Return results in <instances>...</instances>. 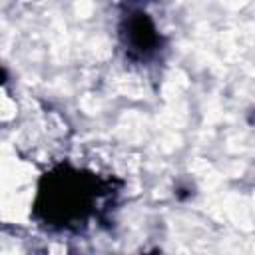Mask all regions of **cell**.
Listing matches in <instances>:
<instances>
[{"label":"cell","mask_w":255,"mask_h":255,"mask_svg":"<svg viewBox=\"0 0 255 255\" xmlns=\"http://www.w3.org/2000/svg\"><path fill=\"white\" fill-rule=\"evenodd\" d=\"M96 195V177L62 165L40 181L36 215L50 225L68 227L90 215Z\"/></svg>","instance_id":"obj_1"},{"label":"cell","mask_w":255,"mask_h":255,"mask_svg":"<svg viewBox=\"0 0 255 255\" xmlns=\"http://www.w3.org/2000/svg\"><path fill=\"white\" fill-rule=\"evenodd\" d=\"M122 36H124L126 46L137 56L151 54L161 42L153 20L145 12L129 14L122 24Z\"/></svg>","instance_id":"obj_2"},{"label":"cell","mask_w":255,"mask_h":255,"mask_svg":"<svg viewBox=\"0 0 255 255\" xmlns=\"http://www.w3.org/2000/svg\"><path fill=\"white\" fill-rule=\"evenodd\" d=\"M175 195H177L179 199H187V197H191V191H189L187 187H177V191H175Z\"/></svg>","instance_id":"obj_3"},{"label":"cell","mask_w":255,"mask_h":255,"mask_svg":"<svg viewBox=\"0 0 255 255\" xmlns=\"http://www.w3.org/2000/svg\"><path fill=\"white\" fill-rule=\"evenodd\" d=\"M6 80H8L6 70H4V68H0V86H2V84H6Z\"/></svg>","instance_id":"obj_4"},{"label":"cell","mask_w":255,"mask_h":255,"mask_svg":"<svg viewBox=\"0 0 255 255\" xmlns=\"http://www.w3.org/2000/svg\"><path fill=\"white\" fill-rule=\"evenodd\" d=\"M145 255H159V253H157V251H153V253H145Z\"/></svg>","instance_id":"obj_5"}]
</instances>
